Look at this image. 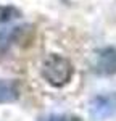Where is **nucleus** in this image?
Here are the masks:
<instances>
[{
	"label": "nucleus",
	"instance_id": "5",
	"mask_svg": "<svg viewBox=\"0 0 116 121\" xmlns=\"http://www.w3.org/2000/svg\"><path fill=\"white\" fill-rule=\"evenodd\" d=\"M19 97L18 84L13 81L0 79V103H10L15 102Z\"/></svg>",
	"mask_w": 116,
	"mask_h": 121
},
{
	"label": "nucleus",
	"instance_id": "2",
	"mask_svg": "<svg viewBox=\"0 0 116 121\" xmlns=\"http://www.w3.org/2000/svg\"><path fill=\"white\" fill-rule=\"evenodd\" d=\"M116 113V94L97 95L90 103V115L95 120H106Z\"/></svg>",
	"mask_w": 116,
	"mask_h": 121
},
{
	"label": "nucleus",
	"instance_id": "4",
	"mask_svg": "<svg viewBox=\"0 0 116 121\" xmlns=\"http://www.w3.org/2000/svg\"><path fill=\"white\" fill-rule=\"evenodd\" d=\"M23 29L24 28H21V26H18V28L0 29V55L5 53L10 47H11V44L18 40V36L23 32Z\"/></svg>",
	"mask_w": 116,
	"mask_h": 121
},
{
	"label": "nucleus",
	"instance_id": "3",
	"mask_svg": "<svg viewBox=\"0 0 116 121\" xmlns=\"http://www.w3.org/2000/svg\"><path fill=\"white\" fill-rule=\"evenodd\" d=\"M95 73L102 76L116 74V48L108 47L98 53L95 63Z\"/></svg>",
	"mask_w": 116,
	"mask_h": 121
},
{
	"label": "nucleus",
	"instance_id": "1",
	"mask_svg": "<svg viewBox=\"0 0 116 121\" xmlns=\"http://www.w3.org/2000/svg\"><path fill=\"white\" fill-rule=\"evenodd\" d=\"M74 68L71 61L61 55H48L42 65V76L53 87H61L71 81Z\"/></svg>",
	"mask_w": 116,
	"mask_h": 121
},
{
	"label": "nucleus",
	"instance_id": "7",
	"mask_svg": "<svg viewBox=\"0 0 116 121\" xmlns=\"http://www.w3.org/2000/svg\"><path fill=\"white\" fill-rule=\"evenodd\" d=\"M39 121H82L77 116L73 115H48V116H42Z\"/></svg>",
	"mask_w": 116,
	"mask_h": 121
},
{
	"label": "nucleus",
	"instance_id": "6",
	"mask_svg": "<svg viewBox=\"0 0 116 121\" xmlns=\"http://www.w3.org/2000/svg\"><path fill=\"white\" fill-rule=\"evenodd\" d=\"M21 16V11L11 5H5L0 7V23H8L11 19H16Z\"/></svg>",
	"mask_w": 116,
	"mask_h": 121
}]
</instances>
